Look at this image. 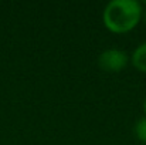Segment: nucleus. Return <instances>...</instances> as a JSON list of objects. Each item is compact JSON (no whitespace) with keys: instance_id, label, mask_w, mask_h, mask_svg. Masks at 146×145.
Segmentation results:
<instances>
[{"instance_id":"39448f33","label":"nucleus","mask_w":146,"mask_h":145,"mask_svg":"<svg viewBox=\"0 0 146 145\" xmlns=\"http://www.w3.org/2000/svg\"><path fill=\"white\" fill-rule=\"evenodd\" d=\"M142 20L146 23V6L143 7V13H142Z\"/></svg>"},{"instance_id":"f03ea898","label":"nucleus","mask_w":146,"mask_h":145,"mask_svg":"<svg viewBox=\"0 0 146 145\" xmlns=\"http://www.w3.org/2000/svg\"><path fill=\"white\" fill-rule=\"evenodd\" d=\"M98 67L105 73H119L129 64V55L121 48H106L98 55Z\"/></svg>"},{"instance_id":"f257e3e1","label":"nucleus","mask_w":146,"mask_h":145,"mask_svg":"<svg viewBox=\"0 0 146 145\" xmlns=\"http://www.w3.org/2000/svg\"><path fill=\"white\" fill-rule=\"evenodd\" d=\"M143 4L138 0H112L102 11V21L108 31L125 34L142 21Z\"/></svg>"},{"instance_id":"20e7f679","label":"nucleus","mask_w":146,"mask_h":145,"mask_svg":"<svg viewBox=\"0 0 146 145\" xmlns=\"http://www.w3.org/2000/svg\"><path fill=\"white\" fill-rule=\"evenodd\" d=\"M133 132L136 135V138L146 144V117L143 115L142 118H139L136 122H135V127H133Z\"/></svg>"},{"instance_id":"423d86ee","label":"nucleus","mask_w":146,"mask_h":145,"mask_svg":"<svg viewBox=\"0 0 146 145\" xmlns=\"http://www.w3.org/2000/svg\"><path fill=\"white\" fill-rule=\"evenodd\" d=\"M143 112H145V117H146V97L143 100Z\"/></svg>"},{"instance_id":"7ed1b4c3","label":"nucleus","mask_w":146,"mask_h":145,"mask_svg":"<svg viewBox=\"0 0 146 145\" xmlns=\"http://www.w3.org/2000/svg\"><path fill=\"white\" fill-rule=\"evenodd\" d=\"M129 63L133 65L135 70L146 74V41L136 46V48L129 55Z\"/></svg>"}]
</instances>
